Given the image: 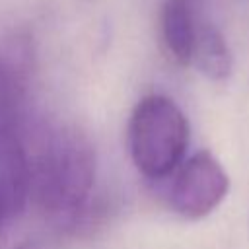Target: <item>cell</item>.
I'll list each match as a JSON object with an SVG mask.
<instances>
[{
  "label": "cell",
  "instance_id": "cell-2",
  "mask_svg": "<svg viewBox=\"0 0 249 249\" xmlns=\"http://www.w3.org/2000/svg\"><path fill=\"white\" fill-rule=\"evenodd\" d=\"M189 146V121L167 95L152 93L138 101L128 123V148L136 169L150 179L173 173Z\"/></svg>",
  "mask_w": 249,
  "mask_h": 249
},
{
  "label": "cell",
  "instance_id": "cell-9",
  "mask_svg": "<svg viewBox=\"0 0 249 249\" xmlns=\"http://www.w3.org/2000/svg\"><path fill=\"white\" fill-rule=\"evenodd\" d=\"M21 249H25V247H21Z\"/></svg>",
  "mask_w": 249,
  "mask_h": 249
},
{
  "label": "cell",
  "instance_id": "cell-4",
  "mask_svg": "<svg viewBox=\"0 0 249 249\" xmlns=\"http://www.w3.org/2000/svg\"><path fill=\"white\" fill-rule=\"evenodd\" d=\"M31 193V165L16 132H0V212L18 216Z\"/></svg>",
  "mask_w": 249,
  "mask_h": 249
},
{
  "label": "cell",
  "instance_id": "cell-7",
  "mask_svg": "<svg viewBox=\"0 0 249 249\" xmlns=\"http://www.w3.org/2000/svg\"><path fill=\"white\" fill-rule=\"evenodd\" d=\"M191 64L212 82H224L230 78L233 70V54L222 31L212 23L198 25Z\"/></svg>",
  "mask_w": 249,
  "mask_h": 249
},
{
  "label": "cell",
  "instance_id": "cell-1",
  "mask_svg": "<svg viewBox=\"0 0 249 249\" xmlns=\"http://www.w3.org/2000/svg\"><path fill=\"white\" fill-rule=\"evenodd\" d=\"M93 179L95 152L74 128L53 132L31 163V191L53 216H74L88 200Z\"/></svg>",
  "mask_w": 249,
  "mask_h": 249
},
{
  "label": "cell",
  "instance_id": "cell-6",
  "mask_svg": "<svg viewBox=\"0 0 249 249\" xmlns=\"http://www.w3.org/2000/svg\"><path fill=\"white\" fill-rule=\"evenodd\" d=\"M25 62L10 47H0V132H16L25 99Z\"/></svg>",
  "mask_w": 249,
  "mask_h": 249
},
{
  "label": "cell",
  "instance_id": "cell-8",
  "mask_svg": "<svg viewBox=\"0 0 249 249\" xmlns=\"http://www.w3.org/2000/svg\"><path fill=\"white\" fill-rule=\"evenodd\" d=\"M4 222H6V218H4V216H2V212H0V228H2V224H4Z\"/></svg>",
  "mask_w": 249,
  "mask_h": 249
},
{
  "label": "cell",
  "instance_id": "cell-3",
  "mask_svg": "<svg viewBox=\"0 0 249 249\" xmlns=\"http://www.w3.org/2000/svg\"><path fill=\"white\" fill-rule=\"evenodd\" d=\"M228 193V171L212 152L200 150L179 165L169 191V202L179 216L200 220L212 214Z\"/></svg>",
  "mask_w": 249,
  "mask_h": 249
},
{
  "label": "cell",
  "instance_id": "cell-5",
  "mask_svg": "<svg viewBox=\"0 0 249 249\" xmlns=\"http://www.w3.org/2000/svg\"><path fill=\"white\" fill-rule=\"evenodd\" d=\"M161 39L169 56L181 64L189 66L193 60L195 41H196V19L193 12V0H165L161 6Z\"/></svg>",
  "mask_w": 249,
  "mask_h": 249
}]
</instances>
